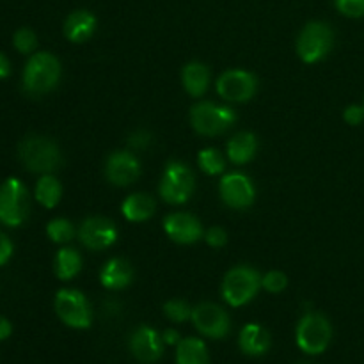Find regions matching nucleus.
Returning a JSON list of instances; mask_svg holds the SVG:
<instances>
[{"label":"nucleus","instance_id":"obj_11","mask_svg":"<svg viewBox=\"0 0 364 364\" xmlns=\"http://www.w3.org/2000/svg\"><path fill=\"white\" fill-rule=\"evenodd\" d=\"M256 89H258V80L251 71L228 70L217 78V92L226 102H249L256 95Z\"/></svg>","mask_w":364,"mask_h":364},{"label":"nucleus","instance_id":"obj_24","mask_svg":"<svg viewBox=\"0 0 364 364\" xmlns=\"http://www.w3.org/2000/svg\"><path fill=\"white\" fill-rule=\"evenodd\" d=\"M82 270V256L77 249L63 247L55 256V276L60 281H71Z\"/></svg>","mask_w":364,"mask_h":364},{"label":"nucleus","instance_id":"obj_13","mask_svg":"<svg viewBox=\"0 0 364 364\" xmlns=\"http://www.w3.org/2000/svg\"><path fill=\"white\" fill-rule=\"evenodd\" d=\"M78 238L91 251H103L117 240V228L107 217H89L78 228Z\"/></svg>","mask_w":364,"mask_h":364},{"label":"nucleus","instance_id":"obj_22","mask_svg":"<svg viewBox=\"0 0 364 364\" xmlns=\"http://www.w3.org/2000/svg\"><path fill=\"white\" fill-rule=\"evenodd\" d=\"M181 82H183L185 91L194 98L205 95L210 85V70L206 64L199 60H192L181 71Z\"/></svg>","mask_w":364,"mask_h":364},{"label":"nucleus","instance_id":"obj_12","mask_svg":"<svg viewBox=\"0 0 364 364\" xmlns=\"http://www.w3.org/2000/svg\"><path fill=\"white\" fill-rule=\"evenodd\" d=\"M220 199L226 203L230 208L245 210L255 203L256 191L251 178L244 173H228L224 174L219 183Z\"/></svg>","mask_w":364,"mask_h":364},{"label":"nucleus","instance_id":"obj_8","mask_svg":"<svg viewBox=\"0 0 364 364\" xmlns=\"http://www.w3.org/2000/svg\"><path fill=\"white\" fill-rule=\"evenodd\" d=\"M28 192L18 178H7L0 185V223L18 228L28 217Z\"/></svg>","mask_w":364,"mask_h":364},{"label":"nucleus","instance_id":"obj_14","mask_svg":"<svg viewBox=\"0 0 364 364\" xmlns=\"http://www.w3.org/2000/svg\"><path fill=\"white\" fill-rule=\"evenodd\" d=\"M105 176L116 187H128L141 176V162L130 151H114L105 162Z\"/></svg>","mask_w":364,"mask_h":364},{"label":"nucleus","instance_id":"obj_15","mask_svg":"<svg viewBox=\"0 0 364 364\" xmlns=\"http://www.w3.org/2000/svg\"><path fill=\"white\" fill-rule=\"evenodd\" d=\"M164 231H166L171 240L183 245L196 244V242L205 237V231H203V226L198 217L185 212H176L167 215L164 219Z\"/></svg>","mask_w":364,"mask_h":364},{"label":"nucleus","instance_id":"obj_28","mask_svg":"<svg viewBox=\"0 0 364 364\" xmlns=\"http://www.w3.org/2000/svg\"><path fill=\"white\" fill-rule=\"evenodd\" d=\"M164 315L176 323L187 322L192 318V306L181 299H171L164 304Z\"/></svg>","mask_w":364,"mask_h":364},{"label":"nucleus","instance_id":"obj_25","mask_svg":"<svg viewBox=\"0 0 364 364\" xmlns=\"http://www.w3.org/2000/svg\"><path fill=\"white\" fill-rule=\"evenodd\" d=\"M60 198H63V187H60L59 180L52 174H43L36 185V199L45 208H55Z\"/></svg>","mask_w":364,"mask_h":364},{"label":"nucleus","instance_id":"obj_21","mask_svg":"<svg viewBox=\"0 0 364 364\" xmlns=\"http://www.w3.org/2000/svg\"><path fill=\"white\" fill-rule=\"evenodd\" d=\"M156 203L149 194H132L121 205V212H123L124 219L130 223H144L155 215Z\"/></svg>","mask_w":364,"mask_h":364},{"label":"nucleus","instance_id":"obj_23","mask_svg":"<svg viewBox=\"0 0 364 364\" xmlns=\"http://www.w3.org/2000/svg\"><path fill=\"white\" fill-rule=\"evenodd\" d=\"M176 364H210L205 341L199 338H185L176 345Z\"/></svg>","mask_w":364,"mask_h":364},{"label":"nucleus","instance_id":"obj_9","mask_svg":"<svg viewBox=\"0 0 364 364\" xmlns=\"http://www.w3.org/2000/svg\"><path fill=\"white\" fill-rule=\"evenodd\" d=\"M55 313L71 329H89L92 323V308L87 297L73 288H63L55 295Z\"/></svg>","mask_w":364,"mask_h":364},{"label":"nucleus","instance_id":"obj_3","mask_svg":"<svg viewBox=\"0 0 364 364\" xmlns=\"http://www.w3.org/2000/svg\"><path fill=\"white\" fill-rule=\"evenodd\" d=\"M259 288H262V276L258 270L240 265L233 267L224 276L220 290H223V299L231 308H240V306L249 304L258 295Z\"/></svg>","mask_w":364,"mask_h":364},{"label":"nucleus","instance_id":"obj_2","mask_svg":"<svg viewBox=\"0 0 364 364\" xmlns=\"http://www.w3.org/2000/svg\"><path fill=\"white\" fill-rule=\"evenodd\" d=\"M60 80V63L50 52H39L28 59L23 70V89L31 95L50 92Z\"/></svg>","mask_w":364,"mask_h":364},{"label":"nucleus","instance_id":"obj_37","mask_svg":"<svg viewBox=\"0 0 364 364\" xmlns=\"http://www.w3.org/2000/svg\"><path fill=\"white\" fill-rule=\"evenodd\" d=\"M11 333H13V326H11V322L7 318H4V316H0V341L7 340V338L11 336Z\"/></svg>","mask_w":364,"mask_h":364},{"label":"nucleus","instance_id":"obj_34","mask_svg":"<svg viewBox=\"0 0 364 364\" xmlns=\"http://www.w3.org/2000/svg\"><path fill=\"white\" fill-rule=\"evenodd\" d=\"M13 242L9 240V237L0 231V267L9 262L11 256H13Z\"/></svg>","mask_w":364,"mask_h":364},{"label":"nucleus","instance_id":"obj_19","mask_svg":"<svg viewBox=\"0 0 364 364\" xmlns=\"http://www.w3.org/2000/svg\"><path fill=\"white\" fill-rule=\"evenodd\" d=\"M100 281L107 290H123L134 281V269L123 258H112L103 265Z\"/></svg>","mask_w":364,"mask_h":364},{"label":"nucleus","instance_id":"obj_16","mask_svg":"<svg viewBox=\"0 0 364 364\" xmlns=\"http://www.w3.org/2000/svg\"><path fill=\"white\" fill-rule=\"evenodd\" d=\"M162 336L153 327L141 326L130 336V350L141 363H155L164 355Z\"/></svg>","mask_w":364,"mask_h":364},{"label":"nucleus","instance_id":"obj_36","mask_svg":"<svg viewBox=\"0 0 364 364\" xmlns=\"http://www.w3.org/2000/svg\"><path fill=\"white\" fill-rule=\"evenodd\" d=\"M162 340H164V343L169 345V347H173V345L180 343L181 336H180V333H178L176 329H167V331H164Z\"/></svg>","mask_w":364,"mask_h":364},{"label":"nucleus","instance_id":"obj_26","mask_svg":"<svg viewBox=\"0 0 364 364\" xmlns=\"http://www.w3.org/2000/svg\"><path fill=\"white\" fill-rule=\"evenodd\" d=\"M198 166L205 174L215 176V174L224 173L226 169V160L223 153L215 148H205L198 153Z\"/></svg>","mask_w":364,"mask_h":364},{"label":"nucleus","instance_id":"obj_38","mask_svg":"<svg viewBox=\"0 0 364 364\" xmlns=\"http://www.w3.org/2000/svg\"><path fill=\"white\" fill-rule=\"evenodd\" d=\"M9 73H11L9 59H7V57L0 52V80H2V78H6Z\"/></svg>","mask_w":364,"mask_h":364},{"label":"nucleus","instance_id":"obj_17","mask_svg":"<svg viewBox=\"0 0 364 364\" xmlns=\"http://www.w3.org/2000/svg\"><path fill=\"white\" fill-rule=\"evenodd\" d=\"M238 345H240V350L249 358H262L270 348V334L259 323H247L240 331Z\"/></svg>","mask_w":364,"mask_h":364},{"label":"nucleus","instance_id":"obj_31","mask_svg":"<svg viewBox=\"0 0 364 364\" xmlns=\"http://www.w3.org/2000/svg\"><path fill=\"white\" fill-rule=\"evenodd\" d=\"M334 6L348 18L364 16V0H334Z\"/></svg>","mask_w":364,"mask_h":364},{"label":"nucleus","instance_id":"obj_27","mask_svg":"<svg viewBox=\"0 0 364 364\" xmlns=\"http://www.w3.org/2000/svg\"><path fill=\"white\" fill-rule=\"evenodd\" d=\"M46 235H48L50 240L55 242V244H68V242L73 240L75 228L70 220L60 217V219L50 220L48 226H46Z\"/></svg>","mask_w":364,"mask_h":364},{"label":"nucleus","instance_id":"obj_29","mask_svg":"<svg viewBox=\"0 0 364 364\" xmlns=\"http://www.w3.org/2000/svg\"><path fill=\"white\" fill-rule=\"evenodd\" d=\"M13 45L20 53H32L38 46V36L31 28H20L14 32Z\"/></svg>","mask_w":364,"mask_h":364},{"label":"nucleus","instance_id":"obj_20","mask_svg":"<svg viewBox=\"0 0 364 364\" xmlns=\"http://www.w3.org/2000/svg\"><path fill=\"white\" fill-rule=\"evenodd\" d=\"M256 151H258V139L251 132H240L230 139L226 146L228 159L237 166H244L255 159Z\"/></svg>","mask_w":364,"mask_h":364},{"label":"nucleus","instance_id":"obj_10","mask_svg":"<svg viewBox=\"0 0 364 364\" xmlns=\"http://www.w3.org/2000/svg\"><path fill=\"white\" fill-rule=\"evenodd\" d=\"M191 320L203 336H208L212 340H223L230 334V315L213 302H201L196 308H192Z\"/></svg>","mask_w":364,"mask_h":364},{"label":"nucleus","instance_id":"obj_7","mask_svg":"<svg viewBox=\"0 0 364 364\" xmlns=\"http://www.w3.org/2000/svg\"><path fill=\"white\" fill-rule=\"evenodd\" d=\"M333 45V28L323 21H309L297 38V53L302 63L316 64L329 55Z\"/></svg>","mask_w":364,"mask_h":364},{"label":"nucleus","instance_id":"obj_30","mask_svg":"<svg viewBox=\"0 0 364 364\" xmlns=\"http://www.w3.org/2000/svg\"><path fill=\"white\" fill-rule=\"evenodd\" d=\"M288 287L287 274L279 272V270H270L269 274L262 277V288H265L269 294H281L284 288Z\"/></svg>","mask_w":364,"mask_h":364},{"label":"nucleus","instance_id":"obj_33","mask_svg":"<svg viewBox=\"0 0 364 364\" xmlns=\"http://www.w3.org/2000/svg\"><path fill=\"white\" fill-rule=\"evenodd\" d=\"M343 117L348 124H352V127H358V124H361L364 119V107H359V105L347 107L343 112Z\"/></svg>","mask_w":364,"mask_h":364},{"label":"nucleus","instance_id":"obj_35","mask_svg":"<svg viewBox=\"0 0 364 364\" xmlns=\"http://www.w3.org/2000/svg\"><path fill=\"white\" fill-rule=\"evenodd\" d=\"M149 141H151V135H149L148 132H141V130L135 132V134L130 135V139H128L130 146L135 149L146 148V146L149 144Z\"/></svg>","mask_w":364,"mask_h":364},{"label":"nucleus","instance_id":"obj_4","mask_svg":"<svg viewBox=\"0 0 364 364\" xmlns=\"http://www.w3.org/2000/svg\"><path fill=\"white\" fill-rule=\"evenodd\" d=\"M297 347L308 355H320L327 350L333 340L331 322L320 313H306L297 323L295 331Z\"/></svg>","mask_w":364,"mask_h":364},{"label":"nucleus","instance_id":"obj_1","mask_svg":"<svg viewBox=\"0 0 364 364\" xmlns=\"http://www.w3.org/2000/svg\"><path fill=\"white\" fill-rule=\"evenodd\" d=\"M18 156L28 171L39 174L53 173L63 164L59 146L41 135H31L23 139L18 146Z\"/></svg>","mask_w":364,"mask_h":364},{"label":"nucleus","instance_id":"obj_5","mask_svg":"<svg viewBox=\"0 0 364 364\" xmlns=\"http://www.w3.org/2000/svg\"><path fill=\"white\" fill-rule=\"evenodd\" d=\"M237 112L228 105L201 102L191 109V124L201 135H220L237 123Z\"/></svg>","mask_w":364,"mask_h":364},{"label":"nucleus","instance_id":"obj_18","mask_svg":"<svg viewBox=\"0 0 364 364\" xmlns=\"http://www.w3.org/2000/svg\"><path fill=\"white\" fill-rule=\"evenodd\" d=\"M96 25H98V21H96V16L91 11H73L66 18V21H64V36L71 43H84L92 38V34L96 31Z\"/></svg>","mask_w":364,"mask_h":364},{"label":"nucleus","instance_id":"obj_32","mask_svg":"<svg viewBox=\"0 0 364 364\" xmlns=\"http://www.w3.org/2000/svg\"><path fill=\"white\" fill-rule=\"evenodd\" d=\"M205 240L210 247H224L228 244V233L224 228L213 226L205 233Z\"/></svg>","mask_w":364,"mask_h":364},{"label":"nucleus","instance_id":"obj_6","mask_svg":"<svg viewBox=\"0 0 364 364\" xmlns=\"http://www.w3.org/2000/svg\"><path fill=\"white\" fill-rule=\"evenodd\" d=\"M196 188V178L191 167L183 162H169L160 178L159 192L169 205H183L191 199Z\"/></svg>","mask_w":364,"mask_h":364}]
</instances>
